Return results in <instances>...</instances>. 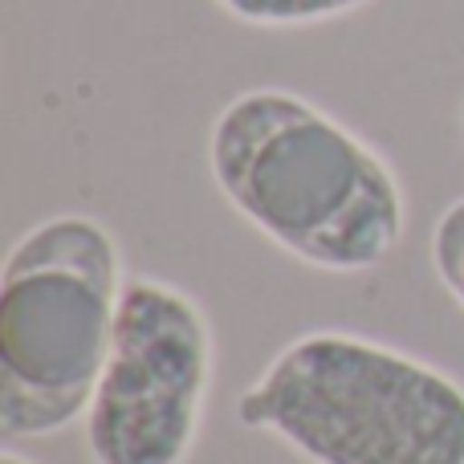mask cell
Returning <instances> with one entry per match:
<instances>
[{
    "label": "cell",
    "mask_w": 464,
    "mask_h": 464,
    "mask_svg": "<svg viewBox=\"0 0 464 464\" xmlns=\"http://www.w3.org/2000/svg\"><path fill=\"white\" fill-rule=\"evenodd\" d=\"M428 253H432V269L440 277V285L449 289V297L464 310V196L452 200L436 217Z\"/></svg>",
    "instance_id": "8992f818"
},
{
    "label": "cell",
    "mask_w": 464,
    "mask_h": 464,
    "mask_svg": "<svg viewBox=\"0 0 464 464\" xmlns=\"http://www.w3.org/2000/svg\"><path fill=\"white\" fill-rule=\"evenodd\" d=\"M228 16L261 29H297V24H322L371 5V0H212Z\"/></svg>",
    "instance_id": "5b68a950"
},
{
    "label": "cell",
    "mask_w": 464,
    "mask_h": 464,
    "mask_svg": "<svg viewBox=\"0 0 464 464\" xmlns=\"http://www.w3.org/2000/svg\"><path fill=\"white\" fill-rule=\"evenodd\" d=\"M237 420L310 464H464V387L346 330L281 346L240 392Z\"/></svg>",
    "instance_id": "7a4b0ae2"
},
{
    "label": "cell",
    "mask_w": 464,
    "mask_h": 464,
    "mask_svg": "<svg viewBox=\"0 0 464 464\" xmlns=\"http://www.w3.org/2000/svg\"><path fill=\"white\" fill-rule=\"evenodd\" d=\"M460 139H464V106H460Z\"/></svg>",
    "instance_id": "ba28073f"
},
{
    "label": "cell",
    "mask_w": 464,
    "mask_h": 464,
    "mask_svg": "<svg viewBox=\"0 0 464 464\" xmlns=\"http://www.w3.org/2000/svg\"><path fill=\"white\" fill-rule=\"evenodd\" d=\"M208 168L232 208L310 269L367 273L408 228L392 163L334 114L277 86L240 90L220 106Z\"/></svg>",
    "instance_id": "6da1fadb"
},
{
    "label": "cell",
    "mask_w": 464,
    "mask_h": 464,
    "mask_svg": "<svg viewBox=\"0 0 464 464\" xmlns=\"http://www.w3.org/2000/svg\"><path fill=\"white\" fill-rule=\"evenodd\" d=\"M212 326L200 302L155 277H127L111 354L86 408L94 464H184L212 387Z\"/></svg>",
    "instance_id": "277c9868"
},
{
    "label": "cell",
    "mask_w": 464,
    "mask_h": 464,
    "mask_svg": "<svg viewBox=\"0 0 464 464\" xmlns=\"http://www.w3.org/2000/svg\"><path fill=\"white\" fill-rule=\"evenodd\" d=\"M0 464H29V460L16 457V452H5V457H0Z\"/></svg>",
    "instance_id": "52a82bcc"
},
{
    "label": "cell",
    "mask_w": 464,
    "mask_h": 464,
    "mask_svg": "<svg viewBox=\"0 0 464 464\" xmlns=\"http://www.w3.org/2000/svg\"><path fill=\"white\" fill-rule=\"evenodd\" d=\"M122 253L94 217H49L0 273V432L53 436L86 420L122 302Z\"/></svg>",
    "instance_id": "3957f363"
}]
</instances>
